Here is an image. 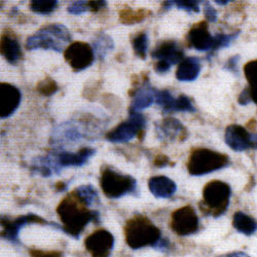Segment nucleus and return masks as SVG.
<instances>
[{
	"instance_id": "nucleus-1",
	"label": "nucleus",
	"mask_w": 257,
	"mask_h": 257,
	"mask_svg": "<svg viewBox=\"0 0 257 257\" xmlns=\"http://www.w3.org/2000/svg\"><path fill=\"white\" fill-rule=\"evenodd\" d=\"M57 213L63 224L62 229L73 238H78L84 227L91 221L100 222L98 211L89 210L72 191L57 207Z\"/></svg>"
},
{
	"instance_id": "nucleus-2",
	"label": "nucleus",
	"mask_w": 257,
	"mask_h": 257,
	"mask_svg": "<svg viewBox=\"0 0 257 257\" xmlns=\"http://www.w3.org/2000/svg\"><path fill=\"white\" fill-rule=\"evenodd\" d=\"M124 238L127 246L132 249L156 247L162 239V232L146 216L135 215L124 225Z\"/></svg>"
},
{
	"instance_id": "nucleus-3",
	"label": "nucleus",
	"mask_w": 257,
	"mask_h": 257,
	"mask_svg": "<svg viewBox=\"0 0 257 257\" xmlns=\"http://www.w3.org/2000/svg\"><path fill=\"white\" fill-rule=\"evenodd\" d=\"M71 33L66 26L58 23L50 24L27 38L26 49L28 51L52 50L62 53L65 46L71 41Z\"/></svg>"
},
{
	"instance_id": "nucleus-4",
	"label": "nucleus",
	"mask_w": 257,
	"mask_h": 257,
	"mask_svg": "<svg viewBox=\"0 0 257 257\" xmlns=\"http://www.w3.org/2000/svg\"><path fill=\"white\" fill-rule=\"evenodd\" d=\"M231 196L230 186L223 181L213 180L203 189V200L200 209L205 215L219 217L227 210Z\"/></svg>"
},
{
	"instance_id": "nucleus-5",
	"label": "nucleus",
	"mask_w": 257,
	"mask_h": 257,
	"mask_svg": "<svg viewBox=\"0 0 257 257\" xmlns=\"http://www.w3.org/2000/svg\"><path fill=\"white\" fill-rule=\"evenodd\" d=\"M229 163L228 158L211 149L200 147L191 151L187 171L192 176H203L225 168Z\"/></svg>"
},
{
	"instance_id": "nucleus-6",
	"label": "nucleus",
	"mask_w": 257,
	"mask_h": 257,
	"mask_svg": "<svg viewBox=\"0 0 257 257\" xmlns=\"http://www.w3.org/2000/svg\"><path fill=\"white\" fill-rule=\"evenodd\" d=\"M100 185L104 195L109 199H118L126 195H132L137 190L135 178L121 174L109 167H105L102 170Z\"/></svg>"
},
{
	"instance_id": "nucleus-7",
	"label": "nucleus",
	"mask_w": 257,
	"mask_h": 257,
	"mask_svg": "<svg viewBox=\"0 0 257 257\" xmlns=\"http://www.w3.org/2000/svg\"><path fill=\"white\" fill-rule=\"evenodd\" d=\"M145 123V116L141 112L128 110V118L107 133L106 140L111 143H125L135 137L142 138Z\"/></svg>"
},
{
	"instance_id": "nucleus-8",
	"label": "nucleus",
	"mask_w": 257,
	"mask_h": 257,
	"mask_svg": "<svg viewBox=\"0 0 257 257\" xmlns=\"http://www.w3.org/2000/svg\"><path fill=\"white\" fill-rule=\"evenodd\" d=\"M64 58L74 72H80L89 68L96 57L93 47L87 42L75 41L64 51Z\"/></svg>"
},
{
	"instance_id": "nucleus-9",
	"label": "nucleus",
	"mask_w": 257,
	"mask_h": 257,
	"mask_svg": "<svg viewBox=\"0 0 257 257\" xmlns=\"http://www.w3.org/2000/svg\"><path fill=\"white\" fill-rule=\"evenodd\" d=\"M87 136L83 126L75 121H65L57 125L50 137V144L57 148L74 145Z\"/></svg>"
},
{
	"instance_id": "nucleus-10",
	"label": "nucleus",
	"mask_w": 257,
	"mask_h": 257,
	"mask_svg": "<svg viewBox=\"0 0 257 257\" xmlns=\"http://www.w3.org/2000/svg\"><path fill=\"white\" fill-rule=\"evenodd\" d=\"M170 226L176 234L184 237L198 231L200 220L194 208L184 206L172 213Z\"/></svg>"
},
{
	"instance_id": "nucleus-11",
	"label": "nucleus",
	"mask_w": 257,
	"mask_h": 257,
	"mask_svg": "<svg viewBox=\"0 0 257 257\" xmlns=\"http://www.w3.org/2000/svg\"><path fill=\"white\" fill-rule=\"evenodd\" d=\"M84 246L92 257H109L114 246V237L108 230L98 229L85 238Z\"/></svg>"
},
{
	"instance_id": "nucleus-12",
	"label": "nucleus",
	"mask_w": 257,
	"mask_h": 257,
	"mask_svg": "<svg viewBox=\"0 0 257 257\" xmlns=\"http://www.w3.org/2000/svg\"><path fill=\"white\" fill-rule=\"evenodd\" d=\"M156 134L160 141L164 142H183L187 138V130L180 120L174 117H168L156 123Z\"/></svg>"
},
{
	"instance_id": "nucleus-13",
	"label": "nucleus",
	"mask_w": 257,
	"mask_h": 257,
	"mask_svg": "<svg viewBox=\"0 0 257 257\" xmlns=\"http://www.w3.org/2000/svg\"><path fill=\"white\" fill-rule=\"evenodd\" d=\"M28 224H50L47 220L41 218L40 216L35 215V214H27V215L20 216L14 220L9 219L8 217L2 218V225H3V231L2 237L3 239H6L11 242H16L19 237L20 229Z\"/></svg>"
},
{
	"instance_id": "nucleus-14",
	"label": "nucleus",
	"mask_w": 257,
	"mask_h": 257,
	"mask_svg": "<svg viewBox=\"0 0 257 257\" xmlns=\"http://www.w3.org/2000/svg\"><path fill=\"white\" fill-rule=\"evenodd\" d=\"M22 94L16 85L9 82L0 83V117L3 119L12 116L19 108Z\"/></svg>"
},
{
	"instance_id": "nucleus-15",
	"label": "nucleus",
	"mask_w": 257,
	"mask_h": 257,
	"mask_svg": "<svg viewBox=\"0 0 257 257\" xmlns=\"http://www.w3.org/2000/svg\"><path fill=\"white\" fill-rule=\"evenodd\" d=\"M186 40L188 47L199 52H210L214 46V36L209 32L206 21L195 24L187 33Z\"/></svg>"
},
{
	"instance_id": "nucleus-16",
	"label": "nucleus",
	"mask_w": 257,
	"mask_h": 257,
	"mask_svg": "<svg viewBox=\"0 0 257 257\" xmlns=\"http://www.w3.org/2000/svg\"><path fill=\"white\" fill-rule=\"evenodd\" d=\"M224 140L226 145L234 152H245L251 148V133L239 124H230L226 127Z\"/></svg>"
},
{
	"instance_id": "nucleus-17",
	"label": "nucleus",
	"mask_w": 257,
	"mask_h": 257,
	"mask_svg": "<svg viewBox=\"0 0 257 257\" xmlns=\"http://www.w3.org/2000/svg\"><path fill=\"white\" fill-rule=\"evenodd\" d=\"M152 57L173 66L184 60V53L174 40H165L152 52Z\"/></svg>"
},
{
	"instance_id": "nucleus-18",
	"label": "nucleus",
	"mask_w": 257,
	"mask_h": 257,
	"mask_svg": "<svg viewBox=\"0 0 257 257\" xmlns=\"http://www.w3.org/2000/svg\"><path fill=\"white\" fill-rule=\"evenodd\" d=\"M157 91L158 90L153 88L149 83V79L145 78L140 87L134 90V94L132 95V103L128 110L140 112L141 110L148 108L149 106L156 103Z\"/></svg>"
},
{
	"instance_id": "nucleus-19",
	"label": "nucleus",
	"mask_w": 257,
	"mask_h": 257,
	"mask_svg": "<svg viewBox=\"0 0 257 257\" xmlns=\"http://www.w3.org/2000/svg\"><path fill=\"white\" fill-rule=\"evenodd\" d=\"M95 154L96 151L94 148L83 147L75 153L62 152L56 156V159L62 169L67 167H81L87 164Z\"/></svg>"
},
{
	"instance_id": "nucleus-20",
	"label": "nucleus",
	"mask_w": 257,
	"mask_h": 257,
	"mask_svg": "<svg viewBox=\"0 0 257 257\" xmlns=\"http://www.w3.org/2000/svg\"><path fill=\"white\" fill-rule=\"evenodd\" d=\"M30 170L42 177H51L54 174H60L62 168L58 164L56 156L51 155L35 158L31 163Z\"/></svg>"
},
{
	"instance_id": "nucleus-21",
	"label": "nucleus",
	"mask_w": 257,
	"mask_h": 257,
	"mask_svg": "<svg viewBox=\"0 0 257 257\" xmlns=\"http://www.w3.org/2000/svg\"><path fill=\"white\" fill-rule=\"evenodd\" d=\"M148 188L158 199H168L172 197L176 190V183L166 176H154L148 181Z\"/></svg>"
},
{
	"instance_id": "nucleus-22",
	"label": "nucleus",
	"mask_w": 257,
	"mask_h": 257,
	"mask_svg": "<svg viewBox=\"0 0 257 257\" xmlns=\"http://www.w3.org/2000/svg\"><path fill=\"white\" fill-rule=\"evenodd\" d=\"M2 55L12 65L17 64L22 58V49L14 33L5 32L2 37Z\"/></svg>"
},
{
	"instance_id": "nucleus-23",
	"label": "nucleus",
	"mask_w": 257,
	"mask_h": 257,
	"mask_svg": "<svg viewBox=\"0 0 257 257\" xmlns=\"http://www.w3.org/2000/svg\"><path fill=\"white\" fill-rule=\"evenodd\" d=\"M201 72V62L196 57L185 58L176 70V78L179 81H194L196 80Z\"/></svg>"
},
{
	"instance_id": "nucleus-24",
	"label": "nucleus",
	"mask_w": 257,
	"mask_h": 257,
	"mask_svg": "<svg viewBox=\"0 0 257 257\" xmlns=\"http://www.w3.org/2000/svg\"><path fill=\"white\" fill-rule=\"evenodd\" d=\"M114 49V41L111 36L105 32L99 33L93 41V50L95 57L99 61H103L109 52Z\"/></svg>"
},
{
	"instance_id": "nucleus-25",
	"label": "nucleus",
	"mask_w": 257,
	"mask_h": 257,
	"mask_svg": "<svg viewBox=\"0 0 257 257\" xmlns=\"http://www.w3.org/2000/svg\"><path fill=\"white\" fill-rule=\"evenodd\" d=\"M232 226L234 229H237L239 232L245 235H252L257 230V222L247 215L244 212L234 213L232 218Z\"/></svg>"
},
{
	"instance_id": "nucleus-26",
	"label": "nucleus",
	"mask_w": 257,
	"mask_h": 257,
	"mask_svg": "<svg viewBox=\"0 0 257 257\" xmlns=\"http://www.w3.org/2000/svg\"><path fill=\"white\" fill-rule=\"evenodd\" d=\"M74 195L87 207L99 204V196L95 187L91 184L81 185L73 191Z\"/></svg>"
},
{
	"instance_id": "nucleus-27",
	"label": "nucleus",
	"mask_w": 257,
	"mask_h": 257,
	"mask_svg": "<svg viewBox=\"0 0 257 257\" xmlns=\"http://www.w3.org/2000/svg\"><path fill=\"white\" fill-rule=\"evenodd\" d=\"M244 74L249 83L252 101L257 104V60L248 62L244 66Z\"/></svg>"
},
{
	"instance_id": "nucleus-28",
	"label": "nucleus",
	"mask_w": 257,
	"mask_h": 257,
	"mask_svg": "<svg viewBox=\"0 0 257 257\" xmlns=\"http://www.w3.org/2000/svg\"><path fill=\"white\" fill-rule=\"evenodd\" d=\"M151 14L152 12L146 10L133 11L130 9H124L119 12V21L123 25H134L142 22Z\"/></svg>"
},
{
	"instance_id": "nucleus-29",
	"label": "nucleus",
	"mask_w": 257,
	"mask_h": 257,
	"mask_svg": "<svg viewBox=\"0 0 257 257\" xmlns=\"http://www.w3.org/2000/svg\"><path fill=\"white\" fill-rule=\"evenodd\" d=\"M58 4L57 0H33L30 3V10L35 14L48 16L57 10Z\"/></svg>"
},
{
	"instance_id": "nucleus-30",
	"label": "nucleus",
	"mask_w": 257,
	"mask_h": 257,
	"mask_svg": "<svg viewBox=\"0 0 257 257\" xmlns=\"http://www.w3.org/2000/svg\"><path fill=\"white\" fill-rule=\"evenodd\" d=\"M132 45L135 55L141 60L146 59L147 49H148V36L146 32H141L137 34L132 39Z\"/></svg>"
},
{
	"instance_id": "nucleus-31",
	"label": "nucleus",
	"mask_w": 257,
	"mask_h": 257,
	"mask_svg": "<svg viewBox=\"0 0 257 257\" xmlns=\"http://www.w3.org/2000/svg\"><path fill=\"white\" fill-rule=\"evenodd\" d=\"M196 108L192 105L190 99L186 95H180L174 100L167 113L171 112H195Z\"/></svg>"
},
{
	"instance_id": "nucleus-32",
	"label": "nucleus",
	"mask_w": 257,
	"mask_h": 257,
	"mask_svg": "<svg viewBox=\"0 0 257 257\" xmlns=\"http://www.w3.org/2000/svg\"><path fill=\"white\" fill-rule=\"evenodd\" d=\"M239 34H240V31H237L234 33H231V34H222V33L216 34L215 36H214V46H213V49H212L209 57L212 56L214 53L217 52L220 49L228 48L231 42L238 37Z\"/></svg>"
},
{
	"instance_id": "nucleus-33",
	"label": "nucleus",
	"mask_w": 257,
	"mask_h": 257,
	"mask_svg": "<svg viewBox=\"0 0 257 257\" xmlns=\"http://www.w3.org/2000/svg\"><path fill=\"white\" fill-rule=\"evenodd\" d=\"M59 90V87L55 79L51 77H46L45 79L40 80L36 85V91L45 97H51L56 94Z\"/></svg>"
},
{
	"instance_id": "nucleus-34",
	"label": "nucleus",
	"mask_w": 257,
	"mask_h": 257,
	"mask_svg": "<svg viewBox=\"0 0 257 257\" xmlns=\"http://www.w3.org/2000/svg\"><path fill=\"white\" fill-rule=\"evenodd\" d=\"M174 100H175L174 97L172 96V94H171L169 91H167V90L157 91V94H156V104L162 107L163 111L165 113L168 112V110L170 109V107L172 106Z\"/></svg>"
},
{
	"instance_id": "nucleus-35",
	"label": "nucleus",
	"mask_w": 257,
	"mask_h": 257,
	"mask_svg": "<svg viewBox=\"0 0 257 257\" xmlns=\"http://www.w3.org/2000/svg\"><path fill=\"white\" fill-rule=\"evenodd\" d=\"M67 12L74 16H79L87 12H90L89 2H81V0L80 2H74L68 7Z\"/></svg>"
},
{
	"instance_id": "nucleus-36",
	"label": "nucleus",
	"mask_w": 257,
	"mask_h": 257,
	"mask_svg": "<svg viewBox=\"0 0 257 257\" xmlns=\"http://www.w3.org/2000/svg\"><path fill=\"white\" fill-rule=\"evenodd\" d=\"M177 9L187 13H200V2H174Z\"/></svg>"
},
{
	"instance_id": "nucleus-37",
	"label": "nucleus",
	"mask_w": 257,
	"mask_h": 257,
	"mask_svg": "<svg viewBox=\"0 0 257 257\" xmlns=\"http://www.w3.org/2000/svg\"><path fill=\"white\" fill-rule=\"evenodd\" d=\"M204 14H205V17L207 18V20L209 21V22H216L217 21V11L214 9L210 3L208 2H204Z\"/></svg>"
},
{
	"instance_id": "nucleus-38",
	"label": "nucleus",
	"mask_w": 257,
	"mask_h": 257,
	"mask_svg": "<svg viewBox=\"0 0 257 257\" xmlns=\"http://www.w3.org/2000/svg\"><path fill=\"white\" fill-rule=\"evenodd\" d=\"M240 61V56L239 55H235L233 57H231L226 63H225V66H224V70L230 71L234 74H238L239 73V69H238V64Z\"/></svg>"
},
{
	"instance_id": "nucleus-39",
	"label": "nucleus",
	"mask_w": 257,
	"mask_h": 257,
	"mask_svg": "<svg viewBox=\"0 0 257 257\" xmlns=\"http://www.w3.org/2000/svg\"><path fill=\"white\" fill-rule=\"evenodd\" d=\"M31 257H62V253L59 251H41V250H31Z\"/></svg>"
},
{
	"instance_id": "nucleus-40",
	"label": "nucleus",
	"mask_w": 257,
	"mask_h": 257,
	"mask_svg": "<svg viewBox=\"0 0 257 257\" xmlns=\"http://www.w3.org/2000/svg\"><path fill=\"white\" fill-rule=\"evenodd\" d=\"M170 164H171L170 159L165 155H159L154 161V165L157 168H165V167H168Z\"/></svg>"
},
{
	"instance_id": "nucleus-41",
	"label": "nucleus",
	"mask_w": 257,
	"mask_h": 257,
	"mask_svg": "<svg viewBox=\"0 0 257 257\" xmlns=\"http://www.w3.org/2000/svg\"><path fill=\"white\" fill-rule=\"evenodd\" d=\"M251 101H252V97H251L249 89L247 88V89L243 90V92L240 94V96L238 98V102H239V104L245 106V105H248Z\"/></svg>"
},
{
	"instance_id": "nucleus-42",
	"label": "nucleus",
	"mask_w": 257,
	"mask_h": 257,
	"mask_svg": "<svg viewBox=\"0 0 257 257\" xmlns=\"http://www.w3.org/2000/svg\"><path fill=\"white\" fill-rule=\"evenodd\" d=\"M89 6H90V12L98 13L107 7V3L106 2H89Z\"/></svg>"
},
{
	"instance_id": "nucleus-43",
	"label": "nucleus",
	"mask_w": 257,
	"mask_h": 257,
	"mask_svg": "<svg viewBox=\"0 0 257 257\" xmlns=\"http://www.w3.org/2000/svg\"><path fill=\"white\" fill-rule=\"evenodd\" d=\"M171 65H169V64L165 63V62H162V61H158L156 63L155 65V71L158 72V73H166L167 71H169L171 69Z\"/></svg>"
},
{
	"instance_id": "nucleus-44",
	"label": "nucleus",
	"mask_w": 257,
	"mask_h": 257,
	"mask_svg": "<svg viewBox=\"0 0 257 257\" xmlns=\"http://www.w3.org/2000/svg\"><path fill=\"white\" fill-rule=\"evenodd\" d=\"M219 257H251V256H249L248 254H246L244 252H231V253L221 255Z\"/></svg>"
},
{
	"instance_id": "nucleus-45",
	"label": "nucleus",
	"mask_w": 257,
	"mask_h": 257,
	"mask_svg": "<svg viewBox=\"0 0 257 257\" xmlns=\"http://www.w3.org/2000/svg\"><path fill=\"white\" fill-rule=\"evenodd\" d=\"M67 186H68V183L60 181V182H58V183L56 184V189H57L58 191H64V190H66Z\"/></svg>"
},
{
	"instance_id": "nucleus-46",
	"label": "nucleus",
	"mask_w": 257,
	"mask_h": 257,
	"mask_svg": "<svg viewBox=\"0 0 257 257\" xmlns=\"http://www.w3.org/2000/svg\"><path fill=\"white\" fill-rule=\"evenodd\" d=\"M251 147L257 149V134L251 133Z\"/></svg>"
},
{
	"instance_id": "nucleus-47",
	"label": "nucleus",
	"mask_w": 257,
	"mask_h": 257,
	"mask_svg": "<svg viewBox=\"0 0 257 257\" xmlns=\"http://www.w3.org/2000/svg\"><path fill=\"white\" fill-rule=\"evenodd\" d=\"M173 6H175V4H174V2H165L164 4H163V9L165 10V11H169L171 8H173Z\"/></svg>"
},
{
	"instance_id": "nucleus-48",
	"label": "nucleus",
	"mask_w": 257,
	"mask_h": 257,
	"mask_svg": "<svg viewBox=\"0 0 257 257\" xmlns=\"http://www.w3.org/2000/svg\"><path fill=\"white\" fill-rule=\"evenodd\" d=\"M228 3L229 2H220V0H218V2H215V4L218 5V6H227Z\"/></svg>"
}]
</instances>
